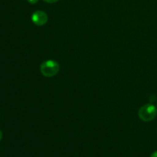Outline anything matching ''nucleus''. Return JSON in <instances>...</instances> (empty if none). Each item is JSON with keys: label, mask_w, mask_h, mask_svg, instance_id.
<instances>
[{"label": "nucleus", "mask_w": 157, "mask_h": 157, "mask_svg": "<svg viewBox=\"0 0 157 157\" xmlns=\"http://www.w3.org/2000/svg\"><path fill=\"white\" fill-rule=\"evenodd\" d=\"M59 70V64L54 60H47L40 65V71L41 75L46 78H52L55 76Z\"/></svg>", "instance_id": "nucleus-1"}, {"label": "nucleus", "mask_w": 157, "mask_h": 157, "mask_svg": "<svg viewBox=\"0 0 157 157\" xmlns=\"http://www.w3.org/2000/svg\"><path fill=\"white\" fill-rule=\"evenodd\" d=\"M157 109L153 104H148L144 105L140 108L138 116L141 121L144 122H150L156 118Z\"/></svg>", "instance_id": "nucleus-2"}, {"label": "nucleus", "mask_w": 157, "mask_h": 157, "mask_svg": "<svg viewBox=\"0 0 157 157\" xmlns=\"http://www.w3.org/2000/svg\"><path fill=\"white\" fill-rule=\"evenodd\" d=\"M48 17L46 12L41 10H37L32 15V21L35 25L42 26L48 22Z\"/></svg>", "instance_id": "nucleus-3"}, {"label": "nucleus", "mask_w": 157, "mask_h": 157, "mask_svg": "<svg viewBox=\"0 0 157 157\" xmlns=\"http://www.w3.org/2000/svg\"><path fill=\"white\" fill-rule=\"evenodd\" d=\"M43 1L47 3H49V4H53V3L57 2L58 0H43Z\"/></svg>", "instance_id": "nucleus-4"}, {"label": "nucleus", "mask_w": 157, "mask_h": 157, "mask_svg": "<svg viewBox=\"0 0 157 157\" xmlns=\"http://www.w3.org/2000/svg\"><path fill=\"white\" fill-rule=\"evenodd\" d=\"M27 1L28 2L30 3V4L34 5V4H36V3L38 2V0H27Z\"/></svg>", "instance_id": "nucleus-5"}, {"label": "nucleus", "mask_w": 157, "mask_h": 157, "mask_svg": "<svg viewBox=\"0 0 157 157\" xmlns=\"http://www.w3.org/2000/svg\"><path fill=\"white\" fill-rule=\"evenodd\" d=\"M150 157H157V151L154 152V153H153V154H152L151 156H150Z\"/></svg>", "instance_id": "nucleus-6"}, {"label": "nucleus", "mask_w": 157, "mask_h": 157, "mask_svg": "<svg viewBox=\"0 0 157 157\" xmlns=\"http://www.w3.org/2000/svg\"><path fill=\"white\" fill-rule=\"evenodd\" d=\"M2 138V132L1 130H0V141H1Z\"/></svg>", "instance_id": "nucleus-7"}]
</instances>
